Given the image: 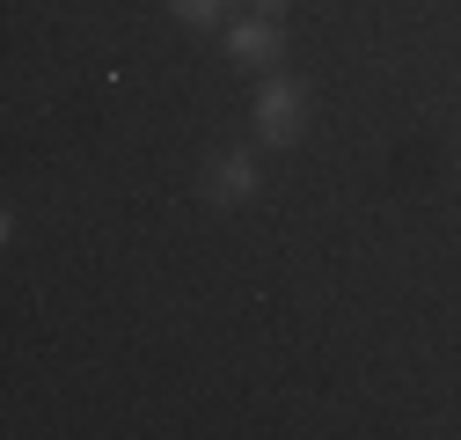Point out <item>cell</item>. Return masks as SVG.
<instances>
[{"mask_svg": "<svg viewBox=\"0 0 461 440\" xmlns=\"http://www.w3.org/2000/svg\"><path fill=\"white\" fill-rule=\"evenodd\" d=\"M249 191H257V161H249V154H212V161H205V198L242 206Z\"/></svg>", "mask_w": 461, "mask_h": 440, "instance_id": "7a4b0ae2", "label": "cell"}, {"mask_svg": "<svg viewBox=\"0 0 461 440\" xmlns=\"http://www.w3.org/2000/svg\"><path fill=\"white\" fill-rule=\"evenodd\" d=\"M227 51H235L242 67L278 60V23H235V30H227Z\"/></svg>", "mask_w": 461, "mask_h": 440, "instance_id": "3957f363", "label": "cell"}, {"mask_svg": "<svg viewBox=\"0 0 461 440\" xmlns=\"http://www.w3.org/2000/svg\"><path fill=\"white\" fill-rule=\"evenodd\" d=\"M168 15H184L191 30H205V23H220V15H227V0H168Z\"/></svg>", "mask_w": 461, "mask_h": 440, "instance_id": "277c9868", "label": "cell"}, {"mask_svg": "<svg viewBox=\"0 0 461 440\" xmlns=\"http://www.w3.org/2000/svg\"><path fill=\"white\" fill-rule=\"evenodd\" d=\"M257 125H264V140H301V125H308V96L294 88V81H271L264 96H257Z\"/></svg>", "mask_w": 461, "mask_h": 440, "instance_id": "6da1fadb", "label": "cell"}]
</instances>
